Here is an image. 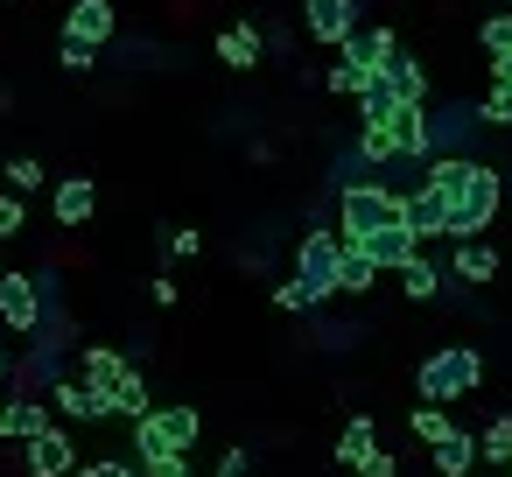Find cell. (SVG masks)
<instances>
[{"instance_id": "obj_3", "label": "cell", "mask_w": 512, "mask_h": 477, "mask_svg": "<svg viewBox=\"0 0 512 477\" xmlns=\"http://www.w3.org/2000/svg\"><path fill=\"white\" fill-rule=\"evenodd\" d=\"M386 225H407V218H400V197L379 190V183H344V197H337V232H344V246H365V239L386 232Z\"/></svg>"}, {"instance_id": "obj_29", "label": "cell", "mask_w": 512, "mask_h": 477, "mask_svg": "<svg viewBox=\"0 0 512 477\" xmlns=\"http://www.w3.org/2000/svg\"><path fill=\"white\" fill-rule=\"evenodd\" d=\"M0 176H8V190H15V197H29V190H43V162H36V155H15V162H8V169H0Z\"/></svg>"}, {"instance_id": "obj_28", "label": "cell", "mask_w": 512, "mask_h": 477, "mask_svg": "<svg viewBox=\"0 0 512 477\" xmlns=\"http://www.w3.org/2000/svg\"><path fill=\"white\" fill-rule=\"evenodd\" d=\"M330 92H344V99H365V92H372V71L337 57V64H330Z\"/></svg>"}, {"instance_id": "obj_14", "label": "cell", "mask_w": 512, "mask_h": 477, "mask_svg": "<svg viewBox=\"0 0 512 477\" xmlns=\"http://www.w3.org/2000/svg\"><path fill=\"white\" fill-rule=\"evenodd\" d=\"M50 407H57L64 421H99V414H113V400L92 393L85 379H57V386H50Z\"/></svg>"}, {"instance_id": "obj_1", "label": "cell", "mask_w": 512, "mask_h": 477, "mask_svg": "<svg viewBox=\"0 0 512 477\" xmlns=\"http://www.w3.org/2000/svg\"><path fill=\"white\" fill-rule=\"evenodd\" d=\"M421 183L442 197V211H449V239H477V232L498 218V204H505L498 169H484L477 155H435Z\"/></svg>"}, {"instance_id": "obj_13", "label": "cell", "mask_w": 512, "mask_h": 477, "mask_svg": "<svg viewBox=\"0 0 512 477\" xmlns=\"http://www.w3.org/2000/svg\"><path fill=\"white\" fill-rule=\"evenodd\" d=\"M358 253H365V260H372V267H379V274H386V267H393V274H400V267H407V260H414V253H421V239H414V232H407V225H386V232H372V239H365V246H358Z\"/></svg>"}, {"instance_id": "obj_40", "label": "cell", "mask_w": 512, "mask_h": 477, "mask_svg": "<svg viewBox=\"0 0 512 477\" xmlns=\"http://www.w3.org/2000/svg\"><path fill=\"white\" fill-rule=\"evenodd\" d=\"M218 477H246V449H225V463H218Z\"/></svg>"}, {"instance_id": "obj_18", "label": "cell", "mask_w": 512, "mask_h": 477, "mask_svg": "<svg viewBox=\"0 0 512 477\" xmlns=\"http://www.w3.org/2000/svg\"><path fill=\"white\" fill-rule=\"evenodd\" d=\"M127 372H134V365H127L113 344H85V386H92V393H106V400H113Z\"/></svg>"}, {"instance_id": "obj_30", "label": "cell", "mask_w": 512, "mask_h": 477, "mask_svg": "<svg viewBox=\"0 0 512 477\" xmlns=\"http://www.w3.org/2000/svg\"><path fill=\"white\" fill-rule=\"evenodd\" d=\"M449 428H456V421H449V414H442V407H414V435H421V442H428V449H435V442H442V435H449Z\"/></svg>"}, {"instance_id": "obj_17", "label": "cell", "mask_w": 512, "mask_h": 477, "mask_svg": "<svg viewBox=\"0 0 512 477\" xmlns=\"http://www.w3.org/2000/svg\"><path fill=\"white\" fill-rule=\"evenodd\" d=\"M260 57H267V36H260L253 22H239V29L218 36V64H225V71H253Z\"/></svg>"}, {"instance_id": "obj_11", "label": "cell", "mask_w": 512, "mask_h": 477, "mask_svg": "<svg viewBox=\"0 0 512 477\" xmlns=\"http://www.w3.org/2000/svg\"><path fill=\"white\" fill-rule=\"evenodd\" d=\"M400 218H407V232H414V239H449V211H442V197H435L428 183L400 197Z\"/></svg>"}, {"instance_id": "obj_20", "label": "cell", "mask_w": 512, "mask_h": 477, "mask_svg": "<svg viewBox=\"0 0 512 477\" xmlns=\"http://www.w3.org/2000/svg\"><path fill=\"white\" fill-rule=\"evenodd\" d=\"M400 295H407V302H435V295H442V267H435L428 253H414V260L400 267Z\"/></svg>"}, {"instance_id": "obj_12", "label": "cell", "mask_w": 512, "mask_h": 477, "mask_svg": "<svg viewBox=\"0 0 512 477\" xmlns=\"http://www.w3.org/2000/svg\"><path fill=\"white\" fill-rule=\"evenodd\" d=\"M50 211H57V225H71V232H78V225L99 211V183H92V176H64V183H57V197H50Z\"/></svg>"}, {"instance_id": "obj_32", "label": "cell", "mask_w": 512, "mask_h": 477, "mask_svg": "<svg viewBox=\"0 0 512 477\" xmlns=\"http://www.w3.org/2000/svg\"><path fill=\"white\" fill-rule=\"evenodd\" d=\"M477 120H484V127H512V92H505V85H498V92H484Z\"/></svg>"}, {"instance_id": "obj_39", "label": "cell", "mask_w": 512, "mask_h": 477, "mask_svg": "<svg viewBox=\"0 0 512 477\" xmlns=\"http://www.w3.org/2000/svg\"><path fill=\"white\" fill-rule=\"evenodd\" d=\"M78 477H134V470H127V463H113V456H106V463H85V470H78Z\"/></svg>"}, {"instance_id": "obj_35", "label": "cell", "mask_w": 512, "mask_h": 477, "mask_svg": "<svg viewBox=\"0 0 512 477\" xmlns=\"http://www.w3.org/2000/svg\"><path fill=\"white\" fill-rule=\"evenodd\" d=\"M169 253H176V260H197L204 239H197V232H169Z\"/></svg>"}, {"instance_id": "obj_27", "label": "cell", "mask_w": 512, "mask_h": 477, "mask_svg": "<svg viewBox=\"0 0 512 477\" xmlns=\"http://www.w3.org/2000/svg\"><path fill=\"white\" fill-rule=\"evenodd\" d=\"M477 43H484V57H491V64H505V57H512V15H484Z\"/></svg>"}, {"instance_id": "obj_41", "label": "cell", "mask_w": 512, "mask_h": 477, "mask_svg": "<svg viewBox=\"0 0 512 477\" xmlns=\"http://www.w3.org/2000/svg\"><path fill=\"white\" fill-rule=\"evenodd\" d=\"M484 8H498V15H512V0H484Z\"/></svg>"}, {"instance_id": "obj_2", "label": "cell", "mask_w": 512, "mask_h": 477, "mask_svg": "<svg viewBox=\"0 0 512 477\" xmlns=\"http://www.w3.org/2000/svg\"><path fill=\"white\" fill-rule=\"evenodd\" d=\"M477 379H484V358H477L470 344H442V351H428V358H421V372H414L421 407H449V400L477 393Z\"/></svg>"}, {"instance_id": "obj_42", "label": "cell", "mask_w": 512, "mask_h": 477, "mask_svg": "<svg viewBox=\"0 0 512 477\" xmlns=\"http://www.w3.org/2000/svg\"><path fill=\"white\" fill-rule=\"evenodd\" d=\"M8 372H15V365H8V351H0V379H8Z\"/></svg>"}, {"instance_id": "obj_15", "label": "cell", "mask_w": 512, "mask_h": 477, "mask_svg": "<svg viewBox=\"0 0 512 477\" xmlns=\"http://www.w3.org/2000/svg\"><path fill=\"white\" fill-rule=\"evenodd\" d=\"M50 428H57L50 421V400H8V407H0V435H8V442H36Z\"/></svg>"}, {"instance_id": "obj_7", "label": "cell", "mask_w": 512, "mask_h": 477, "mask_svg": "<svg viewBox=\"0 0 512 477\" xmlns=\"http://www.w3.org/2000/svg\"><path fill=\"white\" fill-rule=\"evenodd\" d=\"M22 470H29V477H78L85 463H78V442H71L64 428H50V435L22 442Z\"/></svg>"}, {"instance_id": "obj_4", "label": "cell", "mask_w": 512, "mask_h": 477, "mask_svg": "<svg viewBox=\"0 0 512 477\" xmlns=\"http://www.w3.org/2000/svg\"><path fill=\"white\" fill-rule=\"evenodd\" d=\"M337 267H344V232H302L295 281L309 288V302H330L337 295Z\"/></svg>"}, {"instance_id": "obj_8", "label": "cell", "mask_w": 512, "mask_h": 477, "mask_svg": "<svg viewBox=\"0 0 512 477\" xmlns=\"http://www.w3.org/2000/svg\"><path fill=\"white\" fill-rule=\"evenodd\" d=\"M302 29L316 36V43H351L358 36V0H302Z\"/></svg>"}, {"instance_id": "obj_5", "label": "cell", "mask_w": 512, "mask_h": 477, "mask_svg": "<svg viewBox=\"0 0 512 477\" xmlns=\"http://www.w3.org/2000/svg\"><path fill=\"white\" fill-rule=\"evenodd\" d=\"M477 106L463 99H428V155H463V141L477 134Z\"/></svg>"}, {"instance_id": "obj_25", "label": "cell", "mask_w": 512, "mask_h": 477, "mask_svg": "<svg viewBox=\"0 0 512 477\" xmlns=\"http://www.w3.org/2000/svg\"><path fill=\"white\" fill-rule=\"evenodd\" d=\"M113 414H127V421H148V414H155V400H148V379H141V372H127V379H120Z\"/></svg>"}, {"instance_id": "obj_44", "label": "cell", "mask_w": 512, "mask_h": 477, "mask_svg": "<svg viewBox=\"0 0 512 477\" xmlns=\"http://www.w3.org/2000/svg\"><path fill=\"white\" fill-rule=\"evenodd\" d=\"M0 274H8V267H0Z\"/></svg>"}, {"instance_id": "obj_16", "label": "cell", "mask_w": 512, "mask_h": 477, "mask_svg": "<svg viewBox=\"0 0 512 477\" xmlns=\"http://www.w3.org/2000/svg\"><path fill=\"white\" fill-rule=\"evenodd\" d=\"M428 463H435L442 477H470V470L484 463V449H477V435H470V428H449V435L435 442V456H428Z\"/></svg>"}, {"instance_id": "obj_22", "label": "cell", "mask_w": 512, "mask_h": 477, "mask_svg": "<svg viewBox=\"0 0 512 477\" xmlns=\"http://www.w3.org/2000/svg\"><path fill=\"white\" fill-rule=\"evenodd\" d=\"M155 414H162V435H169V449H176V456H183V449L197 442V428H204V421H197V407H183V400H169V407H155Z\"/></svg>"}, {"instance_id": "obj_19", "label": "cell", "mask_w": 512, "mask_h": 477, "mask_svg": "<svg viewBox=\"0 0 512 477\" xmlns=\"http://www.w3.org/2000/svg\"><path fill=\"white\" fill-rule=\"evenodd\" d=\"M393 50H400V43H393V29H358V36H351L337 57H344V64H365V71L379 78V64H386Z\"/></svg>"}, {"instance_id": "obj_37", "label": "cell", "mask_w": 512, "mask_h": 477, "mask_svg": "<svg viewBox=\"0 0 512 477\" xmlns=\"http://www.w3.org/2000/svg\"><path fill=\"white\" fill-rule=\"evenodd\" d=\"M358 477H400V463H393V456H365Z\"/></svg>"}, {"instance_id": "obj_6", "label": "cell", "mask_w": 512, "mask_h": 477, "mask_svg": "<svg viewBox=\"0 0 512 477\" xmlns=\"http://www.w3.org/2000/svg\"><path fill=\"white\" fill-rule=\"evenodd\" d=\"M0 323H8L15 337L43 330V281L36 274H0Z\"/></svg>"}, {"instance_id": "obj_10", "label": "cell", "mask_w": 512, "mask_h": 477, "mask_svg": "<svg viewBox=\"0 0 512 477\" xmlns=\"http://www.w3.org/2000/svg\"><path fill=\"white\" fill-rule=\"evenodd\" d=\"M379 85L400 99V113H421V106H428V78H421V64H414L407 50H393V57L379 64Z\"/></svg>"}, {"instance_id": "obj_33", "label": "cell", "mask_w": 512, "mask_h": 477, "mask_svg": "<svg viewBox=\"0 0 512 477\" xmlns=\"http://www.w3.org/2000/svg\"><path fill=\"white\" fill-rule=\"evenodd\" d=\"M15 232H22V197L0 190V239H15Z\"/></svg>"}, {"instance_id": "obj_38", "label": "cell", "mask_w": 512, "mask_h": 477, "mask_svg": "<svg viewBox=\"0 0 512 477\" xmlns=\"http://www.w3.org/2000/svg\"><path fill=\"white\" fill-rule=\"evenodd\" d=\"M141 470H148V477H190V463H183V456H162V463H141Z\"/></svg>"}, {"instance_id": "obj_43", "label": "cell", "mask_w": 512, "mask_h": 477, "mask_svg": "<svg viewBox=\"0 0 512 477\" xmlns=\"http://www.w3.org/2000/svg\"><path fill=\"white\" fill-rule=\"evenodd\" d=\"M505 477H512V463H505Z\"/></svg>"}, {"instance_id": "obj_9", "label": "cell", "mask_w": 512, "mask_h": 477, "mask_svg": "<svg viewBox=\"0 0 512 477\" xmlns=\"http://www.w3.org/2000/svg\"><path fill=\"white\" fill-rule=\"evenodd\" d=\"M113 0H71V15H64V36L71 43H85V50H106L113 43Z\"/></svg>"}, {"instance_id": "obj_31", "label": "cell", "mask_w": 512, "mask_h": 477, "mask_svg": "<svg viewBox=\"0 0 512 477\" xmlns=\"http://www.w3.org/2000/svg\"><path fill=\"white\" fill-rule=\"evenodd\" d=\"M57 64H64L71 78H85V71L99 64V50H85V43H71V36H64V43H57Z\"/></svg>"}, {"instance_id": "obj_21", "label": "cell", "mask_w": 512, "mask_h": 477, "mask_svg": "<svg viewBox=\"0 0 512 477\" xmlns=\"http://www.w3.org/2000/svg\"><path fill=\"white\" fill-rule=\"evenodd\" d=\"M365 456H379V428L358 414V421H344V435H337V463H351V470H358Z\"/></svg>"}, {"instance_id": "obj_36", "label": "cell", "mask_w": 512, "mask_h": 477, "mask_svg": "<svg viewBox=\"0 0 512 477\" xmlns=\"http://www.w3.org/2000/svg\"><path fill=\"white\" fill-rule=\"evenodd\" d=\"M148 295H155V309H176V281H169V274H155Z\"/></svg>"}, {"instance_id": "obj_24", "label": "cell", "mask_w": 512, "mask_h": 477, "mask_svg": "<svg viewBox=\"0 0 512 477\" xmlns=\"http://www.w3.org/2000/svg\"><path fill=\"white\" fill-rule=\"evenodd\" d=\"M372 281H379V267H372V260L358 253V246H344V267H337V295H365Z\"/></svg>"}, {"instance_id": "obj_34", "label": "cell", "mask_w": 512, "mask_h": 477, "mask_svg": "<svg viewBox=\"0 0 512 477\" xmlns=\"http://www.w3.org/2000/svg\"><path fill=\"white\" fill-rule=\"evenodd\" d=\"M274 302H281V309H316V302H309V288H302V281H281V288H274Z\"/></svg>"}, {"instance_id": "obj_23", "label": "cell", "mask_w": 512, "mask_h": 477, "mask_svg": "<svg viewBox=\"0 0 512 477\" xmlns=\"http://www.w3.org/2000/svg\"><path fill=\"white\" fill-rule=\"evenodd\" d=\"M491 274H498V253L484 239H463L456 246V281H491Z\"/></svg>"}, {"instance_id": "obj_26", "label": "cell", "mask_w": 512, "mask_h": 477, "mask_svg": "<svg viewBox=\"0 0 512 477\" xmlns=\"http://www.w3.org/2000/svg\"><path fill=\"white\" fill-rule=\"evenodd\" d=\"M477 449H484V463H498V470H505V463H512V414H491V421H484V435H477Z\"/></svg>"}]
</instances>
